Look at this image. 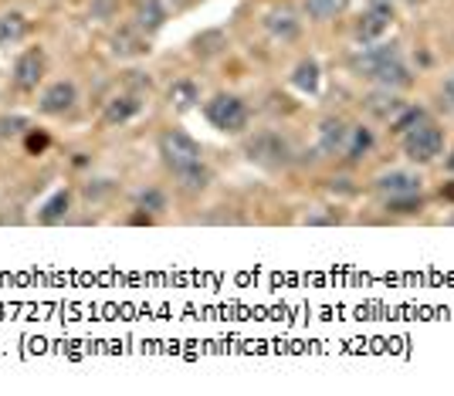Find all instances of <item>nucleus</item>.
Segmentation results:
<instances>
[{
    "label": "nucleus",
    "instance_id": "1",
    "mask_svg": "<svg viewBox=\"0 0 454 396\" xmlns=\"http://www.w3.org/2000/svg\"><path fill=\"white\" fill-rule=\"evenodd\" d=\"M160 159H163V167L173 173V176H180L184 170L190 167H197V163H204V150H200V143L187 136L184 129H167L160 136Z\"/></svg>",
    "mask_w": 454,
    "mask_h": 396
},
{
    "label": "nucleus",
    "instance_id": "2",
    "mask_svg": "<svg viewBox=\"0 0 454 396\" xmlns=\"http://www.w3.org/2000/svg\"><path fill=\"white\" fill-rule=\"evenodd\" d=\"M245 152H247V159H251V163H258V167H268V170L288 167V163H292V156H295L292 143L285 139L282 132H275V129L254 132V136H251V139L245 143Z\"/></svg>",
    "mask_w": 454,
    "mask_h": 396
},
{
    "label": "nucleus",
    "instance_id": "3",
    "mask_svg": "<svg viewBox=\"0 0 454 396\" xmlns=\"http://www.w3.org/2000/svg\"><path fill=\"white\" fill-rule=\"evenodd\" d=\"M204 115H207V122L214 126L217 132H227V136H241L247 129V113L245 98H238V95H214L207 105H204Z\"/></svg>",
    "mask_w": 454,
    "mask_h": 396
},
{
    "label": "nucleus",
    "instance_id": "4",
    "mask_svg": "<svg viewBox=\"0 0 454 396\" xmlns=\"http://www.w3.org/2000/svg\"><path fill=\"white\" fill-rule=\"evenodd\" d=\"M444 150V132L437 129L431 119H424V122H417L414 129L403 132V156L411 159V163H434L437 156Z\"/></svg>",
    "mask_w": 454,
    "mask_h": 396
},
{
    "label": "nucleus",
    "instance_id": "5",
    "mask_svg": "<svg viewBox=\"0 0 454 396\" xmlns=\"http://www.w3.org/2000/svg\"><path fill=\"white\" fill-rule=\"evenodd\" d=\"M44 72H48V55L44 48H27L20 51L14 68H11V82L18 92H38V85L44 82Z\"/></svg>",
    "mask_w": 454,
    "mask_h": 396
},
{
    "label": "nucleus",
    "instance_id": "6",
    "mask_svg": "<svg viewBox=\"0 0 454 396\" xmlns=\"http://www.w3.org/2000/svg\"><path fill=\"white\" fill-rule=\"evenodd\" d=\"M78 102V85L72 78H58L44 92L38 95V113L41 115H68Z\"/></svg>",
    "mask_w": 454,
    "mask_h": 396
},
{
    "label": "nucleus",
    "instance_id": "7",
    "mask_svg": "<svg viewBox=\"0 0 454 396\" xmlns=\"http://www.w3.org/2000/svg\"><path fill=\"white\" fill-rule=\"evenodd\" d=\"M400 48L390 41V44H370V48H363V51H356V55L349 58V68L356 72L360 78H373L383 68V65H390V61H397Z\"/></svg>",
    "mask_w": 454,
    "mask_h": 396
},
{
    "label": "nucleus",
    "instance_id": "8",
    "mask_svg": "<svg viewBox=\"0 0 454 396\" xmlns=\"http://www.w3.org/2000/svg\"><path fill=\"white\" fill-rule=\"evenodd\" d=\"M109 55L119 61H133V58L150 55V35H143L139 27H119L109 38Z\"/></svg>",
    "mask_w": 454,
    "mask_h": 396
},
{
    "label": "nucleus",
    "instance_id": "9",
    "mask_svg": "<svg viewBox=\"0 0 454 396\" xmlns=\"http://www.w3.org/2000/svg\"><path fill=\"white\" fill-rule=\"evenodd\" d=\"M390 24H394V7H390L387 0H377V4L360 18V24H356V38H360L363 44H373Z\"/></svg>",
    "mask_w": 454,
    "mask_h": 396
},
{
    "label": "nucleus",
    "instance_id": "10",
    "mask_svg": "<svg viewBox=\"0 0 454 396\" xmlns=\"http://www.w3.org/2000/svg\"><path fill=\"white\" fill-rule=\"evenodd\" d=\"M262 24L275 41H295L302 35V20L295 18V11H288V7H271Z\"/></svg>",
    "mask_w": 454,
    "mask_h": 396
},
{
    "label": "nucleus",
    "instance_id": "11",
    "mask_svg": "<svg viewBox=\"0 0 454 396\" xmlns=\"http://www.w3.org/2000/svg\"><path fill=\"white\" fill-rule=\"evenodd\" d=\"M349 139V126L342 122L340 115H325L319 122V152L322 156H340L346 150Z\"/></svg>",
    "mask_w": 454,
    "mask_h": 396
},
{
    "label": "nucleus",
    "instance_id": "12",
    "mask_svg": "<svg viewBox=\"0 0 454 396\" xmlns=\"http://www.w3.org/2000/svg\"><path fill=\"white\" fill-rule=\"evenodd\" d=\"M143 109V102L136 98V95H115L106 102V109H102V126L106 129H115V126H126V122H133L136 115Z\"/></svg>",
    "mask_w": 454,
    "mask_h": 396
},
{
    "label": "nucleus",
    "instance_id": "13",
    "mask_svg": "<svg viewBox=\"0 0 454 396\" xmlns=\"http://www.w3.org/2000/svg\"><path fill=\"white\" fill-rule=\"evenodd\" d=\"M373 187L383 193V197H403V193H420V176L411 170H390L380 173Z\"/></svg>",
    "mask_w": 454,
    "mask_h": 396
},
{
    "label": "nucleus",
    "instance_id": "14",
    "mask_svg": "<svg viewBox=\"0 0 454 396\" xmlns=\"http://www.w3.org/2000/svg\"><path fill=\"white\" fill-rule=\"evenodd\" d=\"M363 105H366V113L370 115H377V119H387V122H390L407 102H403L394 89H377V92H370L366 98H363Z\"/></svg>",
    "mask_w": 454,
    "mask_h": 396
},
{
    "label": "nucleus",
    "instance_id": "15",
    "mask_svg": "<svg viewBox=\"0 0 454 396\" xmlns=\"http://www.w3.org/2000/svg\"><path fill=\"white\" fill-rule=\"evenodd\" d=\"M163 24H167V7H163V0H139V4H136V27H139L143 35H156Z\"/></svg>",
    "mask_w": 454,
    "mask_h": 396
},
{
    "label": "nucleus",
    "instance_id": "16",
    "mask_svg": "<svg viewBox=\"0 0 454 396\" xmlns=\"http://www.w3.org/2000/svg\"><path fill=\"white\" fill-rule=\"evenodd\" d=\"M370 82H377L380 89H394V92H400V89H407V85L414 82V75H411V68L403 65V58H397V61L383 65Z\"/></svg>",
    "mask_w": 454,
    "mask_h": 396
},
{
    "label": "nucleus",
    "instance_id": "17",
    "mask_svg": "<svg viewBox=\"0 0 454 396\" xmlns=\"http://www.w3.org/2000/svg\"><path fill=\"white\" fill-rule=\"evenodd\" d=\"M27 38V18L20 11H4L0 14V48H11Z\"/></svg>",
    "mask_w": 454,
    "mask_h": 396
},
{
    "label": "nucleus",
    "instance_id": "18",
    "mask_svg": "<svg viewBox=\"0 0 454 396\" xmlns=\"http://www.w3.org/2000/svg\"><path fill=\"white\" fill-rule=\"evenodd\" d=\"M319 82H322L319 61H316V58H302V61L295 65V72H292V85L305 95H316L319 92Z\"/></svg>",
    "mask_w": 454,
    "mask_h": 396
},
{
    "label": "nucleus",
    "instance_id": "19",
    "mask_svg": "<svg viewBox=\"0 0 454 396\" xmlns=\"http://www.w3.org/2000/svg\"><path fill=\"white\" fill-rule=\"evenodd\" d=\"M167 98H170V105L176 109V113H190V109L200 102V89H197V82L180 78V82H173V85H170Z\"/></svg>",
    "mask_w": 454,
    "mask_h": 396
},
{
    "label": "nucleus",
    "instance_id": "20",
    "mask_svg": "<svg viewBox=\"0 0 454 396\" xmlns=\"http://www.w3.org/2000/svg\"><path fill=\"white\" fill-rule=\"evenodd\" d=\"M68 210H72V193L68 190H58V193H51L44 200V207L38 210V221L41 224H58V221H65Z\"/></svg>",
    "mask_w": 454,
    "mask_h": 396
},
{
    "label": "nucleus",
    "instance_id": "21",
    "mask_svg": "<svg viewBox=\"0 0 454 396\" xmlns=\"http://www.w3.org/2000/svg\"><path fill=\"white\" fill-rule=\"evenodd\" d=\"M370 150H373V132L366 129V126H353V129H349V139H346L342 156H346L349 163H360Z\"/></svg>",
    "mask_w": 454,
    "mask_h": 396
},
{
    "label": "nucleus",
    "instance_id": "22",
    "mask_svg": "<svg viewBox=\"0 0 454 396\" xmlns=\"http://www.w3.org/2000/svg\"><path fill=\"white\" fill-rule=\"evenodd\" d=\"M227 48V38H224V31H204V35H197L193 38V44H190V51L197 58H217L221 51Z\"/></svg>",
    "mask_w": 454,
    "mask_h": 396
},
{
    "label": "nucleus",
    "instance_id": "23",
    "mask_svg": "<svg viewBox=\"0 0 454 396\" xmlns=\"http://www.w3.org/2000/svg\"><path fill=\"white\" fill-rule=\"evenodd\" d=\"M180 190L184 193H204V190L210 187V180H214V173H210L207 163H197V167H190V170H184L180 176Z\"/></svg>",
    "mask_w": 454,
    "mask_h": 396
},
{
    "label": "nucleus",
    "instance_id": "24",
    "mask_svg": "<svg viewBox=\"0 0 454 396\" xmlns=\"http://www.w3.org/2000/svg\"><path fill=\"white\" fill-rule=\"evenodd\" d=\"M349 7V0H305V14L312 20H333Z\"/></svg>",
    "mask_w": 454,
    "mask_h": 396
},
{
    "label": "nucleus",
    "instance_id": "25",
    "mask_svg": "<svg viewBox=\"0 0 454 396\" xmlns=\"http://www.w3.org/2000/svg\"><path fill=\"white\" fill-rule=\"evenodd\" d=\"M427 119V113L420 109V105H403L394 119H390V129L394 132H407V129H414L417 122H424Z\"/></svg>",
    "mask_w": 454,
    "mask_h": 396
},
{
    "label": "nucleus",
    "instance_id": "26",
    "mask_svg": "<svg viewBox=\"0 0 454 396\" xmlns=\"http://www.w3.org/2000/svg\"><path fill=\"white\" fill-rule=\"evenodd\" d=\"M387 210H394V214H420V210H424V197H420V193L387 197Z\"/></svg>",
    "mask_w": 454,
    "mask_h": 396
},
{
    "label": "nucleus",
    "instance_id": "27",
    "mask_svg": "<svg viewBox=\"0 0 454 396\" xmlns=\"http://www.w3.org/2000/svg\"><path fill=\"white\" fill-rule=\"evenodd\" d=\"M119 14V0H92L89 4V18L92 20H113Z\"/></svg>",
    "mask_w": 454,
    "mask_h": 396
},
{
    "label": "nucleus",
    "instance_id": "28",
    "mask_svg": "<svg viewBox=\"0 0 454 396\" xmlns=\"http://www.w3.org/2000/svg\"><path fill=\"white\" fill-rule=\"evenodd\" d=\"M136 204H139V210H153V214H160V210L167 207V197H163L160 190H143V193L136 197Z\"/></svg>",
    "mask_w": 454,
    "mask_h": 396
},
{
    "label": "nucleus",
    "instance_id": "29",
    "mask_svg": "<svg viewBox=\"0 0 454 396\" xmlns=\"http://www.w3.org/2000/svg\"><path fill=\"white\" fill-rule=\"evenodd\" d=\"M27 119L24 115H7V119H0V136H18V132H27Z\"/></svg>",
    "mask_w": 454,
    "mask_h": 396
},
{
    "label": "nucleus",
    "instance_id": "30",
    "mask_svg": "<svg viewBox=\"0 0 454 396\" xmlns=\"http://www.w3.org/2000/svg\"><path fill=\"white\" fill-rule=\"evenodd\" d=\"M27 146H31V150H44V146H48V139H44V136H35V132H31V136H27Z\"/></svg>",
    "mask_w": 454,
    "mask_h": 396
},
{
    "label": "nucleus",
    "instance_id": "31",
    "mask_svg": "<svg viewBox=\"0 0 454 396\" xmlns=\"http://www.w3.org/2000/svg\"><path fill=\"white\" fill-rule=\"evenodd\" d=\"M444 102H448V105L454 109V75L444 82Z\"/></svg>",
    "mask_w": 454,
    "mask_h": 396
},
{
    "label": "nucleus",
    "instance_id": "32",
    "mask_svg": "<svg viewBox=\"0 0 454 396\" xmlns=\"http://www.w3.org/2000/svg\"><path fill=\"white\" fill-rule=\"evenodd\" d=\"M448 170L454 173V150H451V156H448Z\"/></svg>",
    "mask_w": 454,
    "mask_h": 396
},
{
    "label": "nucleus",
    "instance_id": "33",
    "mask_svg": "<svg viewBox=\"0 0 454 396\" xmlns=\"http://www.w3.org/2000/svg\"><path fill=\"white\" fill-rule=\"evenodd\" d=\"M180 4H190V0H180Z\"/></svg>",
    "mask_w": 454,
    "mask_h": 396
},
{
    "label": "nucleus",
    "instance_id": "34",
    "mask_svg": "<svg viewBox=\"0 0 454 396\" xmlns=\"http://www.w3.org/2000/svg\"><path fill=\"white\" fill-rule=\"evenodd\" d=\"M451 224H454V217H451Z\"/></svg>",
    "mask_w": 454,
    "mask_h": 396
}]
</instances>
